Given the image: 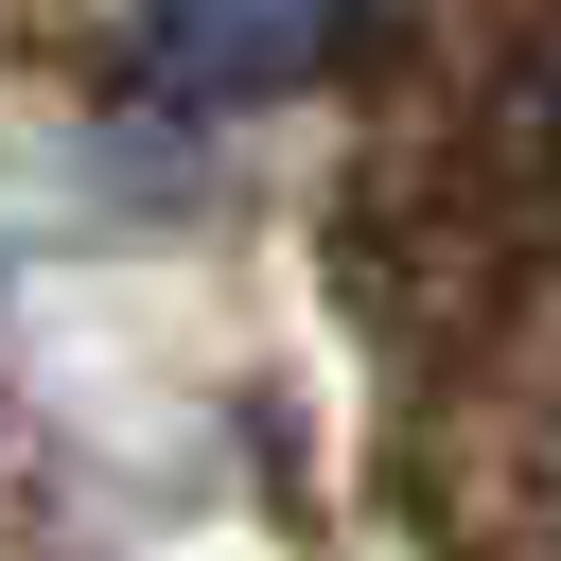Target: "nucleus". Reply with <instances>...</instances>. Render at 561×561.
<instances>
[{
  "label": "nucleus",
  "mask_w": 561,
  "mask_h": 561,
  "mask_svg": "<svg viewBox=\"0 0 561 561\" xmlns=\"http://www.w3.org/2000/svg\"><path fill=\"white\" fill-rule=\"evenodd\" d=\"M351 35H368V0H123V53H140V88H158V105H193V123L316 88Z\"/></svg>",
  "instance_id": "obj_1"
}]
</instances>
